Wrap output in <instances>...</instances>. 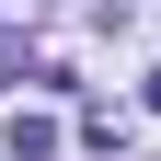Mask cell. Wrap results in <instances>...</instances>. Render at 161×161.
Masks as SVG:
<instances>
[{"label":"cell","instance_id":"cell-1","mask_svg":"<svg viewBox=\"0 0 161 161\" xmlns=\"http://www.w3.org/2000/svg\"><path fill=\"white\" fill-rule=\"evenodd\" d=\"M0 138H12V161H46V150H58V127H46V115H12Z\"/></svg>","mask_w":161,"mask_h":161},{"label":"cell","instance_id":"cell-2","mask_svg":"<svg viewBox=\"0 0 161 161\" xmlns=\"http://www.w3.org/2000/svg\"><path fill=\"white\" fill-rule=\"evenodd\" d=\"M150 115H161V69H150Z\"/></svg>","mask_w":161,"mask_h":161}]
</instances>
